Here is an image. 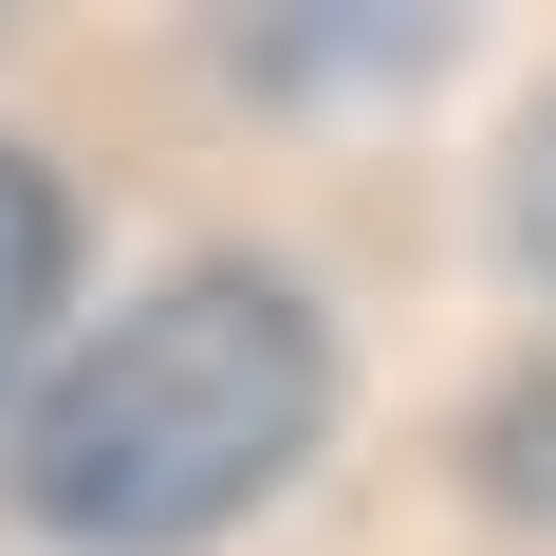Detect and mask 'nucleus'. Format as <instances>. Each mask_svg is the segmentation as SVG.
<instances>
[{
    "label": "nucleus",
    "mask_w": 556,
    "mask_h": 556,
    "mask_svg": "<svg viewBox=\"0 0 556 556\" xmlns=\"http://www.w3.org/2000/svg\"><path fill=\"white\" fill-rule=\"evenodd\" d=\"M56 278H75V204H56V167H38V149H0V371L38 353Z\"/></svg>",
    "instance_id": "obj_2"
},
{
    "label": "nucleus",
    "mask_w": 556,
    "mask_h": 556,
    "mask_svg": "<svg viewBox=\"0 0 556 556\" xmlns=\"http://www.w3.org/2000/svg\"><path fill=\"white\" fill-rule=\"evenodd\" d=\"M501 223H519V260H538V278H556V112H538V130H519V204H501Z\"/></svg>",
    "instance_id": "obj_3"
},
{
    "label": "nucleus",
    "mask_w": 556,
    "mask_h": 556,
    "mask_svg": "<svg viewBox=\"0 0 556 556\" xmlns=\"http://www.w3.org/2000/svg\"><path fill=\"white\" fill-rule=\"evenodd\" d=\"M316 427H334L316 298L260 260H186L20 408V519L75 556H186L298 482Z\"/></svg>",
    "instance_id": "obj_1"
}]
</instances>
